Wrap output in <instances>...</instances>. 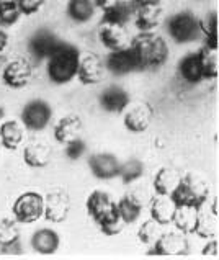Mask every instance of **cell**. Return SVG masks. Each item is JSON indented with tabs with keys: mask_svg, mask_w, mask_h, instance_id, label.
<instances>
[{
	"mask_svg": "<svg viewBox=\"0 0 219 260\" xmlns=\"http://www.w3.org/2000/svg\"><path fill=\"white\" fill-rule=\"evenodd\" d=\"M136 12L134 5L131 2H123L119 0L118 4H115L110 9L103 10V25H118L124 26L130 18L133 17V13Z\"/></svg>",
	"mask_w": 219,
	"mask_h": 260,
	"instance_id": "obj_25",
	"label": "cell"
},
{
	"mask_svg": "<svg viewBox=\"0 0 219 260\" xmlns=\"http://www.w3.org/2000/svg\"><path fill=\"white\" fill-rule=\"evenodd\" d=\"M25 139V128L23 124L17 120H9L0 124V141L2 147L9 151L18 149Z\"/></svg>",
	"mask_w": 219,
	"mask_h": 260,
	"instance_id": "obj_22",
	"label": "cell"
},
{
	"mask_svg": "<svg viewBox=\"0 0 219 260\" xmlns=\"http://www.w3.org/2000/svg\"><path fill=\"white\" fill-rule=\"evenodd\" d=\"M203 255H213V257L217 255V242H216L214 237L213 239H209L206 247H203Z\"/></svg>",
	"mask_w": 219,
	"mask_h": 260,
	"instance_id": "obj_40",
	"label": "cell"
},
{
	"mask_svg": "<svg viewBox=\"0 0 219 260\" xmlns=\"http://www.w3.org/2000/svg\"><path fill=\"white\" fill-rule=\"evenodd\" d=\"M20 17L21 13L18 10L17 0H0V26H12L20 20Z\"/></svg>",
	"mask_w": 219,
	"mask_h": 260,
	"instance_id": "obj_34",
	"label": "cell"
},
{
	"mask_svg": "<svg viewBox=\"0 0 219 260\" xmlns=\"http://www.w3.org/2000/svg\"><path fill=\"white\" fill-rule=\"evenodd\" d=\"M51 146L44 141H32L23 149V160L32 169H43L51 160Z\"/></svg>",
	"mask_w": 219,
	"mask_h": 260,
	"instance_id": "obj_18",
	"label": "cell"
},
{
	"mask_svg": "<svg viewBox=\"0 0 219 260\" xmlns=\"http://www.w3.org/2000/svg\"><path fill=\"white\" fill-rule=\"evenodd\" d=\"M77 77L84 85H95L103 79V64L100 57L93 53H87L85 56L80 54Z\"/></svg>",
	"mask_w": 219,
	"mask_h": 260,
	"instance_id": "obj_15",
	"label": "cell"
},
{
	"mask_svg": "<svg viewBox=\"0 0 219 260\" xmlns=\"http://www.w3.org/2000/svg\"><path fill=\"white\" fill-rule=\"evenodd\" d=\"M85 151H87V146L84 143V139H80V138L66 144V155L71 160H79L82 155L85 154Z\"/></svg>",
	"mask_w": 219,
	"mask_h": 260,
	"instance_id": "obj_37",
	"label": "cell"
},
{
	"mask_svg": "<svg viewBox=\"0 0 219 260\" xmlns=\"http://www.w3.org/2000/svg\"><path fill=\"white\" fill-rule=\"evenodd\" d=\"M13 219L18 224H32L44 214V197L40 191H25L13 202Z\"/></svg>",
	"mask_w": 219,
	"mask_h": 260,
	"instance_id": "obj_5",
	"label": "cell"
},
{
	"mask_svg": "<svg viewBox=\"0 0 219 260\" xmlns=\"http://www.w3.org/2000/svg\"><path fill=\"white\" fill-rule=\"evenodd\" d=\"M178 74L186 84H200L203 77V68H201V59H200V51L196 53H190L183 56L178 62Z\"/></svg>",
	"mask_w": 219,
	"mask_h": 260,
	"instance_id": "obj_20",
	"label": "cell"
},
{
	"mask_svg": "<svg viewBox=\"0 0 219 260\" xmlns=\"http://www.w3.org/2000/svg\"><path fill=\"white\" fill-rule=\"evenodd\" d=\"M167 31L172 36V40L178 44L195 41L200 33V20L190 12L175 13L167 21Z\"/></svg>",
	"mask_w": 219,
	"mask_h": 260,
	"instance_id": "obj_6",
	"label": "cell"
},
{
	"mask_svg": "<svg viewBox=\"0 0 219 260\" xmlns=\"http://www.w3.org/2000/svg\"><path fill=\"white\" fill-rule=\"evenodd\" d=\"M7 46H9V33L5 31V28L0 26V53H4Z\"/></svg>",
	"mask_w": 219,
	"mask_h": 260,
	"instance_id": "obj_43",
	"label": "cell"
},
{
	"mask_svg": "<svg viewBox=\"0 0 219 260\" xmlns=\"http://www.w3.org/2000/svg\"><path fill=\"white\" fill-rule=\"evenodd\" d=\"M17 239H20L17 221L9 219V218L0 219V247L5 246V244H10L13 241H17Z\"/></svg>",
	"mask_w": 219,
	"mask_h": 260,
	"instance_id": "obj_36",
	"label": "cell"
},
{
	"mask_svg": "<svg viewBox=\"0 0 219 260\" xmlns=\"http://www.w3.org/2000/svg\"><path fill=\"white\" fill-rule=\"evenodd\" d=\"M142 175H144V164H142L139 159H130V160H126L124 164L119 166L118 177H121L124 185L139 180Z\"/></svg>",
	"mask_w": 219,
	"mask_h": 260,
	"instance_id": "obj_33",
	"label": "cell"
},
{
	"mask_svg": "<svg viewBox=\"0 0 219 260\" xmlns=\"http://www.w3.org/2000/svg\"><path fill=\"white\" fill-rule=\"evenodd\" d=\"M196 216H198V210L188 206H177V211L173 214V224L177 226L178 231L185 234H193V229L196 224Z\"/></svg>",
	"mask_w": 219,
	"mask_h": 260,
	"instance_id": "obj_30",
	"label": "cell"
},
{
	"mask_svg": "<svg viewBox=\"0 0 219 260\" xmlns=\"http://www.w3.org/2000/svg\"><path fill=\"white\" fill-rule=\"evenodd\" d=\"M180 178H182V175L178 174V170L170 169V167H162L155 174L154 180H152V187H154L155 195H170L178 185Z\"/></svg>",
	"mask_w": 219,
	"mask_h": 260,
	"instance_id": "obj_26",
	"label": "cell"
},
{
	"mask_svg": "<svg viewBox=\"0 0 219 260\" xmlns=\"http://www.w3.org/2000/svg\"><path fill=\"white\" fill-rule=\"evenodd\" d=\"M52 118V108L46 100L35 99L29 100L21 110L20 123L23 124L25 129L29 131H43L48 128Z\"/></svg>",
	"mask_w": 219,
	"mask_h": 260,
	"instance_id": "obj_7",
	"label": "cell"
},
{
	"mask_svg": "<svg viewBox=\"0 0 219 260\" xmlns=\"http://www.w3.org/2000/svg\"><path fill=\"white\" fill-rule=\"evenodd\" d=\"M46 0H17V5H18V10L21 15H33L38 13L41 9Z\"/></svg>",
	"mask_w": 219,
	"mask_h": 260,
	"instance_id": "obj_38",
	"label": "cell"
},
{
	"mask_svg": "<svg viewBox=\"0 0 219 260\" xmlns=\"http://www.w3.org/2000/svg\"><path fill=\"white\" fill-rule=\"evenodd\" d=\"M107 69L113 74H116V76H126V74L139 71L138 59H136V54L131 49V46L111 51L107 57Z\"/></svg>",
	"mask_w": 219,
	"mask_h": 260,
	"instance_id": "obj_14",
	"label": "cell"
},
{
	"mask_svg": "<svg viewBox=\"0 0 219 260\" xmlns=\"http://www.w3.org/2000/svg\"><path fill=\"white\" fill-rule=\"evenodd\" d=\"M161 224L155 222L154 219H149L146 222H142V226L139 228L138 231V237L142 244H146V246H152V244L161 237L162 231H161Z\"/></svg>",
	"mask_w": 219,
	"mask_h": 260,
	"instance_id": "obj_35",
	"label": "cell"
},
{
	"mask_svg": "<svg viewBox=\"0 0 219 260\" xmlns=\"http://www.w3.org/2000/svg\"><path fill=\"white\" fill-rule=\"evenodd\" d=\"M82 120L77 115H67L61 118L54 126V139L59 144H67L71 141L80 138Z\"/></svg>",
	"mask_w": 219,
	"mask_h": 260,
	"instance_id": "obj_19",
	"label": "cell"
},
{
	"mask_svg": "<svg viewBox=\"0 0 219 260\" xmlns=\"http://www.w3.org/2000/svg\"><path fill=\"white\" fill-rule=\"evenodd\" d=\"M175 211L177 205L172 202L170 195H157L150 202V219H154L161 226L170 224Z\"/></svg>",
	"mask_w": 219,
	"mask_h": 260,
	"instance_id": "obj_21",
	"label": "cell"
},
{
	"mask_svg": "<svg viewBox=\"0 0 219 260\" xmlns=\"http://www.w3.org/2000/svg\"><path fill=\"white\" fill-rule=\"evenodd\" d=\"M200 33L205 36V46L217 51V18L211 12L205 20H200Z\"/></svg>",
	"mask_w": 219,
	"mask_h": 260,
	"instance_id": "obj_31",
	"label": "cell"
},
{
	"mask_svg": "<svg viewBox=\"0 0 219 260\" xmlns=\"http://www.w3.org/2000/svg\"><path fill=\"white\" fill-rule=\"evenodd\" d=\"M71 211V198L62 190H52L44 197V214L49 222H64Z\"/></svg>",
	"mask_w": 219,
	"mask_h": 260,
	"instance_id": "obj_11",
	"label": "cell"
},
{
	"mask_svg": "<svg viewBox=\"0 0 219 260\" xmlns=\"http://www.w3.org/2000/svg\"><path fill=\"white\" fill-rule=\"evenodd\" d=\"M190 252V244L185 233H162L161 237L150 246L149 255H186Z\"/></svg>",
	"mask_w": 219,
	"mask_h": 260,
	"instance_id": "obj_8",
	"label": "cell"
},
{
	"mask_svg": "<svg viewBox=\"0 0 219 260\" xmlns=\"http://www.w3.org/2000/svg\"><path fill=\"white\" fill-rule=\"evenodd\" d=\"M0 252H2V254L18 255V254H21V252H23V244H21L20 239H17V241H13L10 244H5V246L0 247Z\"/></svg>",
	"mask_w": 219,
	"mask_h": 260,
	"instance_id": "obj_39",
	"label": "cell"
},
{
	"mask_svg": "<svg viewBox=\"0 0 219 260\" xmlns=\"http://www.w3.org/2000/svg\"><path fill=\"white\" fill-rule=\"evenodd\" d=\"M131 49L138 59L139 71L159 69L169 59V44L154 31L139 33L131 43Z\"/></svg>",
	"mask_w": 219,
	"mask_h": 260,
	"instance_id": "obj_3",
	"label": "cell"
},
{
	"mask_svg": "<svg viewBox=\"0 0 219 260\" xmlns=\"http://www.w3.org/2000/svg\"><path fill=\"white\" fill-rule=\"evenodd\" d=\"M119 216H121L124 224H133L139 219L142 214V202L139 197H136L134 193H128L119 202L116 203Z\"/></svg>",
	"mask_w": 219,
	"mask_h": 260,
	"instance_id": "obj_27",
	"label": "cell"
},
{
	"mask_svg": "<svg viewBox=\"0 0 219 260\" xmlns=\"http://www.w3.org/2000/svg\"><path fill=\"white\" fill-rule=\"evenodd\" d=\"M98 38L103 43L105 48H108L110 51L123 49L128 46V33L123 26L118 25H103Z\"/></svg>",
	"mask_w": 219,
	"mask_h": 260,
	"instance_id": "obj_24",
	"label": "cell"
},
{
	"mask_svg": "<svg viewBox=\"0 0 219 260\" xmlns=\"http://www.w3.org/2000/svg\"><path fill=\"white\" fill-rule=\"evenodd\" d=\"M200 59H201V68H203V77L206 80H213L217 77V53L214 49H209L203 46L200 49Z\"/></svg>",
	"mask_w": 219,
	"mask_h": 260,
	"instance_id": "obj_32",
	"label": "cell"
},
{
	"mask_svg": "<svg viewBox=\"0 0 219 260\" xmlns=\"http://www.w3.org/2000/svg\"><path fill=\"white\" fill-rule=\"evenodd\" d=\"M193 234L201 237V239H213V237H216L217 236V214L211 210L206 213L198 210Z\"/></svg>",
	"mask_w": 219,
	"mask_h": 260,
	"instance_id": "obj_28",
	"label": "cell"
},
{
	"mask_svg": "<svg viewBox=\"0 0 219 260\" xmlns=\"http://www.w3.org/2000/svg\"><path fill=\"white\" fill-rule=\"evenodd\" d=\"M59 43H61V40L57 38V35L54 31H51L48 28H40L29 36L28 51L38 61H44L59 46Z\"/></svg>",
	"mask_w": 219,
	"mask_h": 260,
	"instance_id": "obj_10",
	"label": "cell"
},
{
	"mask_svg": "<svg viewBox=\"0 0 219 260\" xmlns=\"http://www.w3.org/2000/svg\"><path fill=\"white\" fill-rule=\"evenodd\" d=\"M59 246H61V237L51 228H41L32 236V247L41 255L56 254Z\"/></svg>",
	"mask_w": 219,
	"mask_h": 260,
	"instance_id": "obj_17",
	"label": "cell"
},
{
	"mask_svg": "<svg viewBox=\"0 0 219 260\" xmlns=\"http://www.w3.org/2000/svg\"><path fill=\"white\" fill-rule=\"evenodd\" d=\"M152 116H154V111L150 108L149 103L138 102V103H134L133 107L126 108V113L123 116V124L128 131L134 133V135H139V133H144L150 126Z\"/></svg>",
	"mask_w": 219,
	"mask_h": 260,
	"instance_id": "obj_12",
	"label": "cell"
},
{
	"mask_svg": "<svg viewBox=\"0 0 219 260\" xmlns=\"http://www.w3.org/2000/svg\"><path fill=\"white\" fill-rule=\"evenodd\" d=\"M85 206L90 218L97 222L103 234L115 236L123 229L124 222L121 216H119L118 206L107 191L102 190L92 191L90 197L87 198Z\"/></svg>",
	"mask_w": 219,
	"mask_h": 260,
	"instance_id": "obj_1",
	"label": "cell"
},
{
	"mask_svg": "<svg viewBox=\"0 0 219 260\" xmlns=\"http://www.w3.org/2000/svg\"><path fill=\"white\" fill-rule=\"evenodd\" d=\"M46 61H48L46 66L48 79L56 85H64L69 84L77 76L80 51L74 44L61 41Z\"/></svg>",
	"mask_w": 219,
	"mask_h": 260,
	"instance_id": "obj_2",
	"label": "cell"
},
{
	"mask_svg": "<svg viewBox=\"0 0 219 260\" xmlns=\"http://www.w3.org/2000/svg\"><path fill=\"white\" fill-rule=\"evenodd\" d=\"M0 147H2V141H0Z\"/></svg>",
	"mask_w": 219,
	"mask_h": 260,
	"instance_id": "obj_44",
	"label": "cell"
},
{
	"mask_svg": "<svg viewBox=\"0 0 219 260\" xmlns=\"http://www.w3.org/2000/svg\"><path fill=\"white\" fill-rule=\"evenodd\" d=\"M136 28L141 33H149L161 25L162 20V10L159 5H150V7H141L136 9Z\"/></svg>",
	"mask_w": 219,
	"mask_h": 260,
	"instance_id": "obj_23",
	"label": "cell"
},
{
	"mask_svg": "<svg viewBox=\"0 0 219 260\" xmlns=\"http://www.w3.org/2000/svg\"><path fill=\"white\" fill-rule=\"evenodd\" d=\"M100 107L110 113H123L130 107V93L118 85H110L100 93Z\"/></svg>",
	"mask_w": 219,
	"mask_h": 260,
	"instance_id": "obj_16",
	"label": "cell"
},
{
	"mask_svg": "<svg viewBox=\"0 0 219 260\" xmlns=\"http://www.w3.org/2000/svg\"><path fill=\"white\" fill-rule=\"evenodd\" d=\"M134 9H141V7H150V5H161V0H131Z\"/></svg>",
	"mask_w": 219,
	"mask_h": 260,
	"instance_id": "obj_41",
	"label": "cell"
},
{
	"mask_svg": "<svg viewBox=\"0 0 219 260\" xmlns=\"http://www.w3.org/2000/svg\"><path fill=\"white\" fill-rule=\"evenodd\" d=\"M93 5L98 7V9H102V10H107L110 9V7H113L115 4H118L119 0H92Z\"/></svg>",
	"mask_w": 219,
	"mask_h": 260,
	"instance_id": "obj_42",
	"label": "cell"
},
{
	"mask_svg": "<svg viewBox=\"0 0 219 260\" xmlns=\"http://www.w3.org/2000/svg\"><path fill=\"white\" fill-rule=\"evenodd\" d=\"M93 13L95 5L92 0H69L67 4V17L75 23H87Z\"/></svg>",
	"mask_w": 219,
	"mask_h": 260,
	"instance_id": "obj_29",
	"label": "cell"
},
{
	"mask_svg": "<svg viewBox=\"0 0 219 260\" xmlns=\"http://www.w3.org/2000/svg\"><path fill=\"white\" fill-rule=\"evenodd\" d=\"M33 77V66L25 57H17L7 62L2 71V82L10 88H23Z\"/></svg>",
	"mask_w": 219,
	"mask_h": 260,
	"instance_id": "obj_9",
	"label": "cell"
},
{
	"mask_svg": "<svg viewBox=\"0 0 219 260\" xmlns=\"http://www.w3.org/2000/svg\"><path fill=\"white\" fill-rule=\"evenodd\" d=\"M119 166L121 162L118 157L111 152H98L90 155L88 159V167L92 170V174L100 178V180H111V178L118 177L119 174Z\"/></svg>",
	"mask_w": 219,
	"mask_h": 260,
	"instance_id": "obj_13",
	"label": "cell"
},
{
	"mask_svg": "<svg viewBox=\"0 0 219 260\" xmlns=\"http://www.w3.org/2000/svg\"><path fill=\"white\" fill-rule=\"evenodd\" d=\"M209 197V185L205 178L195 174L182 175L178 185L170 193L172 202L177 206H188L201 210Z\"/></svg>",
	"mask_w": 219,
	"mask_h": 260,
	"instance_id": "obj_4",
	"label": "cell"
}]
</instances>
